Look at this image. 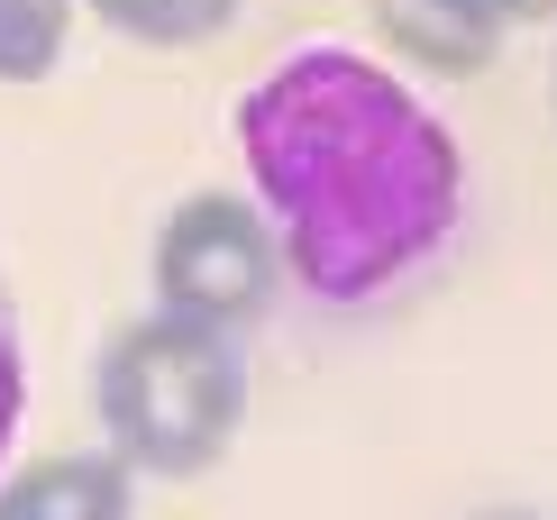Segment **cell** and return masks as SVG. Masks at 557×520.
I'll use <instances>...</instances> for the list:
<instances>
[{
    "mask_svg": "<svg viewBox=\"0 0 557 520\" xmlns=\"http://www.w3.org/2000/svg\"><path fill=\"white\" fill-rule=\"evenodd\" d=\"M228 137L293 293L320 311L393 301L467 228V147L384 55L293 46L238 91Z\"/></svg>",
    "mask_w": 557,
    "mask_h": 520,
    "instance_id": "cell-1",
    "label": "cell"
},
{
    "mask_svg": "<svg viewBox=\"0 0 557 520\" xmlns=\"http://www.w3.org/2000/svg\"><path fill=\"white\" fill-rule=\"evenodd\" d=\"M247 347L211 320L183 311H147L128 329H110L91 357V420L101 447L128 475L156 484H193L238 447L247 430Z\"/></svg>",
    "mask_w": 557,
    "mask_h": 520,
    "instance_id": "cell-2",
    "label": "cell"
},
{
    "mask_svg": "<svg viewBox=\"0 0 557 520\" xmlns=\"http://www.w3.org/2000/svg\"><path fill=\"white\" fill-rule=\"evenodd\" d=\"M147 274H156V311L211 320L228 338H247L293 293L284 247H274V220L257 210V193H183L165 210V228H156V247H147Z\"/></svg>",
    "mask_w": 557,
    "mask_h": 520,
    "instance_id": "cell-3",
    "label": "cell"
},
{
    "mask_svg": "<svg viewBox=\"0 0 557 520\" xmlns=\"http://www.w3.org/2000/svg\"><path fill=\"white\" fill-rule=\"evenodd\" d=\"M375 10V37H384V64H411L430 83H475L494 74L512 18L494 0H366Z\"/></svg>",
    "mask_w": 557,
    "mask_h": 520,
    "instance_id": "cell-4",
    "label": "cell"
},
{
    "mask_svg": "<svg viewBox=\"0 0 557 520\" xmlns=\"http://www.w3.org/2000/svg\"><path fill=\"white\" fill-rule=\"evenodd\" d=\"M0 520H137V475L110 447H55L0 475Z\"/></svg>",
    "mask_w": 557,
    "mask_h": 520,
    "instance_id": "cell-5",
    "label": "cell"
},
{
    "mask_svg": "<svg viewBox=\"0 0 557 520\" xmlns=\"http://www.w3.org/2000/svg\"><path fill=\"white\" fill-rule=\"evenodd\" d=\"M83 10L101 18L110 37H128V46L183 55V46H211V37H228L247 0H83Z\"/></svg>",
    "mask_w": 557,
    "mask_h": 520,
    "instance_id": "cell-6",
    "label": "cell"
},
{
    "mask_svg": "<svg viewBox=\"0 0 557 520\" xmlns=\"http://www.w3.org/2000/svg\"><path fill=\"white\" fill-rule=\"evenodd\" d=\"M83 0H0V91H28L64 64Z\"/></svg>",
    "mask_w": 557,
    "mask_h": 520,
    "instance_id": "cell-7",
    "label": "cell"
},
{
    "mask_svg": "<svg viewBox=\"0 0 557 520\" xmlns=\"http://www.w3.org/2000/svg\"><path fill=\"white\" fill-rule=\"evenodd\" d=\"M18 411H28V338H18V301H10V274H0V466H10Z\"/></svg>",
    "mask_w": 557,
    "mask_h": 520,
    "instance_id": "cell-8",
    "label": "cell"
},
{
    "mask_svg": "<svg viewBox=\"0 0 557 520\" xmlns=\"http://www.w3.org/2000/svg\"><path fill=\"white\" fill-rule=\"evenodd\" d=\"M494 10L512 18V28H548V18H557V0H494Z\"/></svg>",
    "mask_w": 557,
    "mask_h": 520,
    "instance_id": "cell-9",
    "label": "cell"
},
{
    "mask_svg": "<svg viewBox=\"0 0 557 520\" xmlns=\"http://www.w3.org/2000/svg\"><path fill=\"white\" fill-rule=\"evenodd\" d=\"M484 520H540V511H484Z\"/></svg>",
    "mask_w": 557,
    "mask_h": 520,
    "instance_id": "cell-10",
    "label": "cell"
},
{
    "mask_svg": "<svg viewBox=\"0 0 557 520\" xmlns=\"http://www.w3.org/2000/svg\"><path fill=\"white\" fill-rule=\"evenodd\" d=\"M548 110H557V64H548Z\"/></svg>",
    "mask_w": 557,
    "mask_h": 520,
    "instance_id": "cell-11",
    "label": "cell"
}]
</instances>
